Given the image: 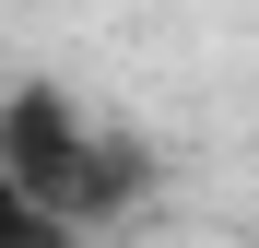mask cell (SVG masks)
I'll list each match as a JSON object with an SVG mask.
<instances>
[{
  "label": "cell",
  "mask_w": 259,
  "mask_h": 248,
  "mask_svg": "<svg viewBox=\"0 0 259 248\" xmlns=\"http://www.w3.org/2000/svg\"><path fill=\"white\" fill-rule=\"evenodd\" d=\"M0 165L35 189V213L59 236H95V225H118L130 201H142V154L118 130H95L59 83H12V95H0Z\"/></svg>",
  "instance_id": "obj_1"
},
{
  "label": "cell",
  "mask_w": 259,
  "mask_h": 248,
  "mask_svg": "<svg viewBox=\"0 0 259 248\" xmlns=\"http://www.w3.org/2000/svg\"><path fill=\"white\" fill-rule=\"evenodd\" d=\"M48 236H59V225L35 213V189L12 178V165H0V248H48Z\"/></svg>",
  "instance_id": "obj_2"
}]
</instances>
